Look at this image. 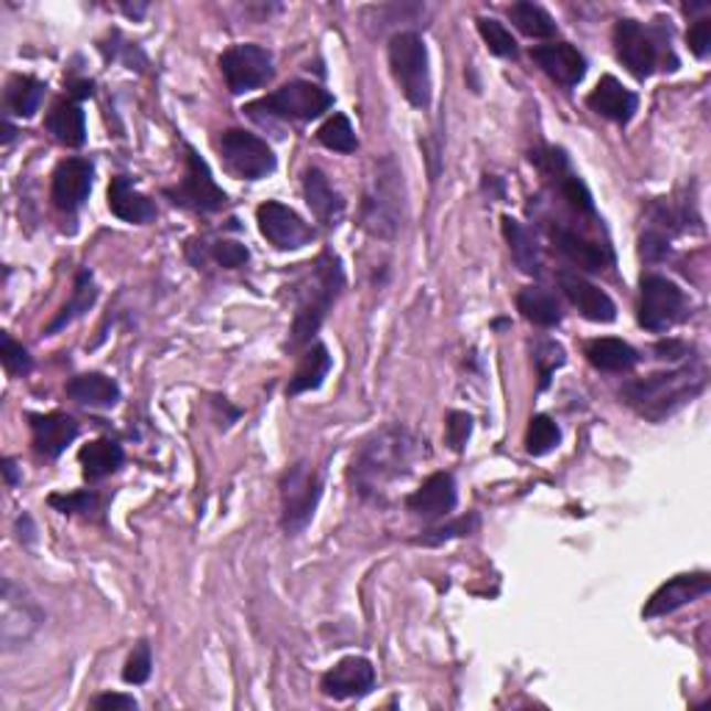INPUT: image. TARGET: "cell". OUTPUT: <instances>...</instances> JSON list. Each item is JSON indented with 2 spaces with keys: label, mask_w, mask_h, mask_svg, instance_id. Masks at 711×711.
I'll return each mask as SVG.
<instances>
[{
  "label": "cell",
  "mask_w": 711,
  "mask_h": 711,
  "mask_svg": "<svg viewBox=\"0 0 711 711\" xmlns=\"http://www.w3.org/2000/svg\"><path fill=\"white\" fill-rule=\"evenodd\" d=\"M423 450L425 442H420V436L406 425H384L355 450L348 470L350 484L364 500H384L397 481L412 476Z\"/></svg>",
  "instance_id": "1"
},
{
  "label": "cell",
  "mask_w": 711,
  "mask_h": 711,
  "mask_svg": "<svg viewBox=\"0 0 711 711\" xmlns=\"http://www.w3.org/2000/svg\"><path fill=\"white\" fill-rule=\"evenodd\" d=\"M705 375L709 373L703 364H687L672 373L648 375V379L623 386V401L645 420L661 423L705 390Z\"/></svg>",
  "instance_id": "2"
},
{
  "label": "cell",
  "mask_w": 711,
  "mask_h": 711,
  "mask_svg": "<svg viewBox=\"0 0 711 711\" xmlns=\"http://www.w3.org/2000/svg\"><path fill=\"white\" fill-rule=\"evenodd\" d=\"M403 172L395 159H381L375 165V176L370 181V190L364 195L362 225L375 240H395L403 229Z\"/></svg>",
  "instance_id": "3"
},
{
  "label": "cell",
  "mask_w": 711,
  "mask_h": 711,
  "mask_svg": "<svg viewBox=\"0 0 711 711\" xmlns=\"http://www.w3.org/2000/svg\"><path fill=\"white\" fill-rule=\"evenodd\" d=\"M342 287H344L342 264H339V258L333 256L331 251H326L315 262L309 287L300 293V306L293 326V348H300V344H306L317 331H320L322 320H326L328 309L333 306L337 295L342 293Z\"/></svg>",
  "instance_id": "4"
},
{
  "label": "cell",
  "mask_w": 711,
  "mask_h": 711,
  "mask_svg": "<svg viewBox=\"0 0 711 711\" xmlns=\"http://www.w3.org/2000/svg\"><path fill=\"white\" fill-rule=\"evenodd\" d=\"M390 67L401 93L417 109L431 104V67L428 47L414 31H401L390 40Z\"/></svg>",
  "instance_id": "5"
},
{
  "label": "cell",
  "mask_w": 711,
  "mask_h": 711,
  "mask_svg": "<svg viewBox=\"0 0 711 711\" xmlns=\"http://www.w3.org/2000/svg\"><path fill=\"white\" fill-rule=\"evenodd\" d=\"M322 481L309 461H298L282 476V522L289 537L306 531L320 503Z\"/></svg>",
  "instance_id": "6"
},
{
  "label": "cell",
  "mask_w": 711,
  "mask_h": 711,
  "mask_svg": "<svg viewBox=\"0 0 711 711\" xmlns=\"http://www.w3.org/2000/svg\"><path fill=\"white\" fill-rule=\"evenodd\" d=\"M45 623V614L36 606L34 597L12 579L3 581V595H0V639L3 648L12 650L29 643L40 626Z\"/></svg>",
  "instance_id": "7"
},
{
  "label": "cell",
  "mask_w": 711,
  "mask_h": 711,
  "mask_svg": "<svg viewBox=\"0 0 711 711\" xmlns=\"http://www.w3.org/2000/svg\"><path fill=\"white\" fill-rule=\"evenodd\" d=\"M220 153H223L225 167L245 181H258V178L270 176L276 170V153L270 150V145L258 139L256 134L242 131V128L223 131Z\"/></svg>",
  "instance_id": "8"
},
{
  "label": "cell",
  "mask_w": 711,
  "mask_h": 711,
  "mask_svg": "<svg viewBox=\"0 0 711 711\" xmlns=\"http://www.w3.org/2000/svg\"><path fill=\"white\" fill-rule=\"evenodd\" d=\"M661 36L645 29L637 20H619L614 25V51L617 59L637 75L639 81L650 78L661 64Z\"/></svg>",
  "instance_id": "9"
},
{
  "label": "cell",
  "mask_w": 711,
  "mask_h": 711,
  "mask_svg": "<svg viewBox=\"0 0 711 711\" xmlns=\"http://www.w3.org/2000/svg\"><path fill=\"white\" fill-rule=\"evenodd\" d=\"M220 70L234 95L247 93V89H258L273 78V53L262 45H234L220 56Z\"/></svg>",
  "instance_id": "10"
},
{
  "label": "cell",
  "mask_w": 711,
  "mask_h": 711,
  "mask_svg": "<svg viewBox=\"0 0 711 711\" xmlns=\"http://www.w3.org/2000/svg\"><path fill=\"white\" fill-rule=\"evenodd\" d=\"M167 198H172L176 206L192 209V212H220L225 206V192L220 190L217 181L212 178L206 161L195 153L192 148H187V172L181 178V184L176 190H167Z\"/></svg>",
  "instance_id": "11"
},
{
  "label": "cell",
  "mask_w": 711,
  "mask_h": 711,
  "mask_svg": "<svg viewBox=\"0 0 711 711\" xmlns=\"http://www.w3.org/2000/svg\"><path fill=\"white\" fill-rule=\"evenodd\" d=\"M256 106L276 117H289V120H315L322 112L331 109L333 95L311 81H289L282 89L258 100Z\"/></svg>",
  "instance_id": "12"
},
{
  "label": "cell",
  "mask_w": 711,
  "mask_h": 711,
  "mask_svg": "<svg viewBox=\"0 0 711 711\" xmlns=\"http://www.w3.org/2000/svg\"><path fill=\"white\" fill-rule=\"evenodd\" d=\"M683 304H687V298L670 278L643 276V284H639V322L648 331H667L670 326H676L681 320Z\"/></svg>",
  "instance_id": "13"
},
{
  "label": "cell",
  "mask_w": 711,
  "mask_h": 711,
  "mask_svg": "<svg viewBox=\"0 0 711 711\" xmlns=\"http://www.w3.org/2000/svg\"><path fill=\"white\" fill-rule=\"evenodd\" d=\"M256 220L262 236H267L278 251H298V247H306L309 242H315L311 225L304 223V217L295 209L284 206V203H262L256 212Z\"/></svg>",
  "instance_id": "14"
},
{
  "label": "cell",
  "mask_w": 711,
  "mask_h": 711,
  "mask_svg": "<svg viewBox=\"0 0 711 711\" xmlns=\"http://www.w3.org/2000/svg\"><path fill=\"white\" fill-rule=\"evenodd\" d=\"M375 687V667L370 665L362 656H348L339 665H333L331 670L322 676L320 689L322 694L333 700H350V698H364L373 692Z\"/></svg>",
  "instance_id": "15"
},
{
  "label": "cell",
  "mask_w": 711,
  "mask_h": 711,
  "mask_svg": "<svg viewBox=\"0 0 711 711\" xmlns=\"http://www.w3.org/2000/svg\"><path fill=\"white\" fill-rule=\"evenodd\" d=\"M459 503V492H456V481L450 473H434L423 481V487L414 489L406 498V509L420 520H442Z\"/></svg>",
  "instance_id": "16"
},
{
  "label": "cell",
  "mask_w": 711,
  "mask_h": 711,
  "mask_svg": "<svg viewBox=\"0 0 711 711\" xmlns=\"http://www.w3.org/2000/svg\"><path fill=\"white\" fill-rule=\"evenodd\" d=\"M93 192V165L86 159H64L53 172L51 198L62 212H75Z\"/></svg>",
  "instance_id": "17"
},
{
  "label": "cell",
  "mask_w": 711,
  "mask_h": 711,
  "mask_svg": "<svg viewBox=\"0 0 711 711\" xmlns=\"http://www.w3.org/2000/svg\"><path fill=\"white\" fill-rule=\"evenodd\" d=\"M537 67L562 86H579L586 75V59L579 47L570 42H551V45H537L531 51Z\"/></svg>",
  "instance_id": "18"
},
{
  "label": "cell",
  "mask_w": 711,
  "mask_h": 711,
  "mask_svg": "<svg viewBox=\"0 0 711 711\" xmlns=\"http://www.w3.org/2000/svg\"><path fill=\"white\" fill-rule=\"evenodd\" d=\"M711 590V575L709 573H689V575H676L667 584H661L659 590L650 595L648 606H645V617H665V614H672L676 608L687 606V603L698 601L705 592Z\"/></svg>",
  "instance_id": "19"
},
{
  "label": "cell",
  "mask_w": 711,
  "mask_h": 711,
  "mask_svg": "<svg viewBox=\"0 0 711 711\" xmlns=\"http://www.w3.org/2000/svg\"><path fill=\"white\" fill-rule=\"evenodd\" d=\"M559 287L567 295L570 304L592 322H614L617 317V306L614 300L603 293L601 287L581 278L579 273H559Z\"/></svg>",
  "instance_id": "20"
},
{
  "label": "cell",
  "mask_w": 711,
  "mask_h": 711,
  "mask_svg": "<svg viewBox=\"0 0 711 711\" xmlns=\"http://www.w3.org/2000/svg\"><path fill=\"white\" fill-rule=\"evenodd\" d=\"M586 106H590L595 115H601V117H606V120L619 123V126H623V123H628L634 117L639 100H637V95L619 84L614 75H603V78L597 81L595 89L590 93V98H586Z\"/></svg>",
  "instance_id": "21"
},
{
  "label": "cell",
  "mask_w": 711,
  "mask_h": 711,
  "mask_svg": "<svg viewBox=\"0 0 711 711\" xmlns=\"http://www.w3.org/2000/svg\"><path fill=\"white\" fill-rule=\"evenodd\" d=\"M551 236L553 242H556L559 253H562L567 262H573L575 267H584V270L590 273H601L614 264V253L608 251V245H601V242L595 240H586V236L575 234V231L570 229H562V225L553 229Z\"/></svg>",
  "instance_id": "22"
},
{
  "label": "cell",
  "mask_w": 711,
  "mask_h": 711,
  "mask_svg": "<svg viewBox=\"0 0 711 711\" xmlns=\"http://www.w3.org/2000/svg\"><path fill=\"white\" fill-rule=\"evenodd\" d=\"M31 431H34V450L45 459H56L64 454L70 442L78 436V423L67 414H34L31 417Z\"/></svg>",
  "instance_id": "23"
},
{
  "label": "cell",
  "mask_w": 711,
  "mask_h": 711,
  "mask_svg": "<svg viewBox=\"0 0 711 711\" xmlns=\"http://www.w3.org/2000/svg\"><path fill=\"white\" fill-rule=\"evenodd\" d=\"M304 195H306V203H309L311 214H315L322 225L333 229V225L342 223L344 198L333 190L331 181L326 178V172L317 170V167H309V170H306Z\"/></svg>",
  "instance_id": "24"
},
{
  "label": "cell",
  "mask_w": 711,
  "mask_h": 711,
  "mask_svg": "<svg viewBox=\"0 0 711 711\" xmlns=\"http://www.w3.org/2000/svg\"><path fill=\"white\" fill-rule=\"evenodd\" d=\"M109 209L115 217L126 220V223H150L156 217V206L150 198H145L142 192H137L131 187L126 176L112 178L109 184Z\"/></svg>",
  "instance_id": "25"
},
{
  "label": "cell",
  "mask_w": 711,
  "mask_h": 711,
  "mask_svg": "<svg viewBox=\"0 0 711 711\" xmlns=\"http://www.w3.org/2000/svg\"><path fill=\"white\" fill-rule=\"evenodd\" d=\"M586 359H590L592 368L603 370V373H628V370L637 368L639 353L623 339H592L586 344Z\"/></svg>",
  "instance_id": "26"
},
{
  "label": "cell",
  "mask_w": 711,
  "mask_h": 711,
  "mask_svg": "<svg viewBox=\"0 0 711 711\" xmlns=\"http://www.w3.org/2000/svg\"><path fill=\"white\" fill-rule=\"evenodd\" d=\"M67 395L75 403H81V406L112 408L120 401V386H117L115 379H109L104 373H84L70 381Z\"/></svg>",
  "instance_id": "27"
},
{
  "label": "cell",
  "mask_w": 711,
  "mask_h": 711,
  "mask_svg": "<svg viewBox=\"0 0 711 711\" xmlns=\"http://www.w3.org/2000/svg\"><path fill=\"white\" fill-rule=\"evenodd\" d=\"M45 126L53 134V139L67 145V148H81L86 142L84 112L75 100H59L51 109V115H47Z\"/></svg>",
  "instance_id": "28"
},
{
  "label": "cell",
  "mask_w": 711,
  "mask_h": 711,
  "mask_svg": "<svg viewBox=\"0 0 711 711\" xmlns=\"http://www.w3.org/2000/svg\"><path fill=\"white\" fill-rule=\"evenodd\" d=\"M500 223H503V236H506V242H509L511 258H514L517 267H520L526 276H540L542 258H540V247H537V240H533L531 231H528L520 220L509 217V214H506Z\"/></svg>",
  "instance_id": "29"
},
{
  "label": "cell",
  "mask_w": 711,
  "mask_h": 711,
  "mask_svg": "<svg viewBox=\"0 0 711 711\" xmlns=\"http://www.w3.org/2000/svg\"><path fill=\"white\" fill-rule=\"evenodd\" d=\"M78 461H81V467H84V476L89 478V481H100V478H106V476H112L115 470H120L123 448L112 439H95L81 448Z\"/></svg>",
  "instance_id": "30"
},
{
  "label": "cell",
  "mask_w": 711,
  "mask_h": 711,
  "mask_svg": "<svg viewBox=\"0 0 711 711\" xmlns=\"http://www.w3.org/2000/svg\"><path fill=\"white\" fill-rule=\"evenodd\" d=\"M517 309L526 317L528 322L542 328H553L562 322V306L553 298L548 289L542 287H526L520 295H517Z\"/></svg>",
  "instance_id": "31"
},
{
  "label": "cell",
  "mask_w": 711,
  "mask_h": 711,
  "mask_svg": "<svg viewBox=\"0 0 711 711\" xmlns=\"http://www.w3.org/2000/svg\"><path fill=\"white\" fill-rule=\"evenodd\" d=\"M328 370H331V353H328V348L320 342L311 344L304 353V359H300L293 381H289L287 395H300V392L317 390V386L322 384V379L328 375Z\"/></svg>",
  "instance_id": "32"
},
{
  "label": "cell",
  "mask_w": 711,
  "mask_h": 711,
  "mask_svg": "<svg viewBox=\"0 0 711 711\" xmlns=\"http://www.w3.org/2000/svg\"><path fill=\"white\" fill-rule=\"evenodd\" d=\"M42 98H45V84L31 75H18L7 86V106L18 117H34L40 112Z\"/></svg>",
  "instance_id": "33"
},
{
  "label": "cell",
  "mask_w": 711,
  "mask_h": 711,
  "mask_svg": "<svg viewBox=\"0 0 711 711\" xmlns=\"http://www.w3.org/2000/svg\"><path fill=\"white\" fill-rule=\"evenodd\" d=\"M95 298H98V287H95V278L89 270H81L78 278H75V289H73V298H70V304L62 306V311L56 315V320L47 326V333H56L59 328H64L67 322H73L75 317H81L84 311L93 309Z\"/></svg>",
  "instance_id": "34"
},
{
  "label": "cell",
  "mask_w": 711,
  "mask_h": 711,
  "mask_svg": "<svg viewBox=\"0 0 711 711\" xmlns=\"http://www.w3.org/2000/svg\"><path fill=\"white\" fill-rule=\"evenodd\" d=\"M509 18L511 23H514L522 34L531 36V40H548V36L559 34L556 20H553L545 9L537 7V3H526V0L514 3V7H509Z\"/></svg>",
  "instance_id": "35"
},
{
  "label": "cell",
  "mask_w": 711,
  "mask_h": 711,
  "mask_svg": "<svg viewBox=\"0 0 711 711\" xmlns=\"http://www.w3.org/2000/svg\"><path fill=\"white\" fill-rule=\"evenodd\" d=\"M559 439H562V431H559V425L553 423L548 414H533L531 423H528V431H526L528 454L531 456L551 454V450L559 445Z\"/></svg>",
  "instance_id": "36"
},
{
  "label": "cell",
  "mask_w": 711,
  "mask_h": 711,
  "mask_svg": "<svg viewBox=\"0 0 711 711\" xmlns=\"http://www.w3.org/2000/svg\"><path fill=\"white\" fill-rule=\"evenodd\" d=\"M317 139L328 150H337V153H355L359 150V139H355L353 126H350V120L344 115L328 117L320 126V131H317Z\"/></svg>",
  "instance_id": "37"
},
{
  "label": "cell",
  "mask_w": 711,
  "mask_h": 711,
  "mask_svg": "<svg viewBox=\"0 0 711 711\" xmlns=\"http://www.w3.org/2000/svg\"><path fill=\"white\" fill-rule=\"evenodd\" d=\"M478 34H481V40L487 42V47L495 53V56H503V59L517 56L514 36H511V31L506 29L503 23H498L495 18L478 20Z\"/></svg>",
  "instance_id": "38"
},
{
  "label": "cell",
  "mask_w": 711,
  "mask_h": 711,
  "mask_svg": "<svg viewBox=\"0 0 711 711\" xmlns=\"http://www.w3.org/2000/svg\"><path fill=\"white\" fill-rule=\"evenodd\" d=\"M0 362L7 368V373L23 375L31 370V355L29 350L20 342H14L9 333H0Z\"/></svg>",
  "instance_id": "39"
},
{
  "label": "cell",
  "mask_w": 711,
  "mask_h": 711,
  "mask_svg": "<svg viewBox=\"0 0 711 711\" xmlns=\"http://www.w3.org/2000/svg\"><path fill=\"white\" fill-rule=\"evenodd\" d=\"M478 528V517L476 514H467V517H459L456 522H448V526H439L434 528V531H428L425 537H420V545H439V542L445 540H454V537H465V533H473Z\"/></svg>",
  "instance_id": "40"
},
{
  "label": "cell",
  "mask_w": 711,
  "mask_h": 711,
  "mask_svg": "<svg viewBox=\"0 0 711 711\" xmlns=\"http://www.w3.org/2000/svg\"><path fill=\"white\" fill-rule=\"evenodd\" d=\"M150 670H153V659H150V645L148 643H139L137 650H134L131 656H128L126 661V670H123V678H126V683H145L150 678Z\"/></svg>",
  "instance_id": "41"
},
{
  "label": "cell",
  "mask_w": 711,
  "mask_h": 711,
  "mask_svg": "<svg viewBox=\"0 0 711 711\" xmlns=\"http://www.w3.org/2000/svg\"><path fill=\"white\" fill-rule=\"evenodd\" d=\"M473 434V417L467 412H450L448 423H445V442L454 450H465L467 439Z\"/></svg>",
  "instance_id": "42"
},
{
  "label": "cell",
  "mask_w": 711,
  "mask_h": 711,
  "mask_svg": "<svg viewBox=\"0 0 711 711\" xmlns=\"http://www.w3.org/2000/svg\"><path fill=\"white\" fill-rule=\"evenodd\" d=\"M47 503L53 509H59L62 514H86L95 509V495L93 492H73V495H51Z\"/></svg>",
  "instance_id": "43"
},
{
  "label": "cell",
  "mask_w": 711,
  "mask_h": 711,
  "mask_svg": "<svg viewBox=\"0 0 711 711\" xmlns=\"http://www.w3.org/2000/svg\"><path fill=\"white\" fill-rule=\"evenodd\" d=\"M214 258H217L223 267H229V270H236V267H242V264L251 258V253H247V247L240 245V242H217V245H214Z\"/></svg>",
  "instance_id": "44"
},
{
  "label": "cell",
  "mask_w": 711,
  "mask_h": 711,
  "mask_svg": "<svg viewBox=\"0 0 711 711\" xmlns=\"http://www.w3.org/2000/svg\"><path fill=\"white\" fill-rule=\"evenodd\" d=\"M687 42H689V51H692L698 59L709 56L711 53V20L709 18L698 20V23L689 29Z\"/></svg>",
  "instance_id": "45"
},
{
  "label": "cell",
  "mask_w": 711,
  "mask_h": 711,
  "mask_svg": "<svg viewBox=\"0 0 711 711\" xmlns=\"http://www.w3.org/2000/svg\"><path fill=\"white\" fill-rule=\"evenodd\" d=\"M93 705L98 711H131V709H137V700L131 698V694H115V692H109V694H100V698H95L93 700Z\"/></svg>",
  "instance_id": "46"
},
{
  "label": "cell",
  "mask_w": 711,
  "mask_h": 711,
  "mask_svg": "<svg viewBox=\"0 0 711 711\" xmlns=\"http://www.w3.org/2000/svg\"><path fill=\"white\" fill-rule=\"evenodd\" d=\"M643 256L648 258V262H659V258L667 256V240L661 234H656V231H648V234H643Z\"/></svg>",
  "instance_id": "47"
},
{
  "label": "cell",
  "mask_w": 711,
  "mask_h": 711,
  "mask_svg": "<svg viewBox=\"0 0 711 711\" xmlns=\"http://www.w3.org/2000/svg\"><path fill=\"white\" fill-rule=\"evenodd\" d=\"M73 86V98H89L93 95V81H75Z\"/></svg>",
  "instance_id": "48"
},
{
  "label": "cell",
  "mask_w": 711,
  "mask_h": 711,
  "mask_svg": "<svg viewBox=\"0 0 711 711\" xmlns=\"http://www.w3.org/2000/svg\"><path fill=\"white\" fill-rule=\"evenodd\" d=\"M3 473H7L9 487H14V484H18V465H14L12 459H7V461H3Z\"/></svg>",
  "instance_id": "49"
},
{
  "label": "cell",
  "mask_w": 711,
  "mask_h": 711,
  "mask_svg": "<svg viewBox=\"0 0 711 711\" xmlns=\"http://www.w3.org/2000/svg\"><path fill=\"white\" fill-rule=\"evenodd\" d=\"M12 137H14V128H12V123H3V142H12Z\"/></svg>",
  "instance_id": "50"
}]
</instances>
